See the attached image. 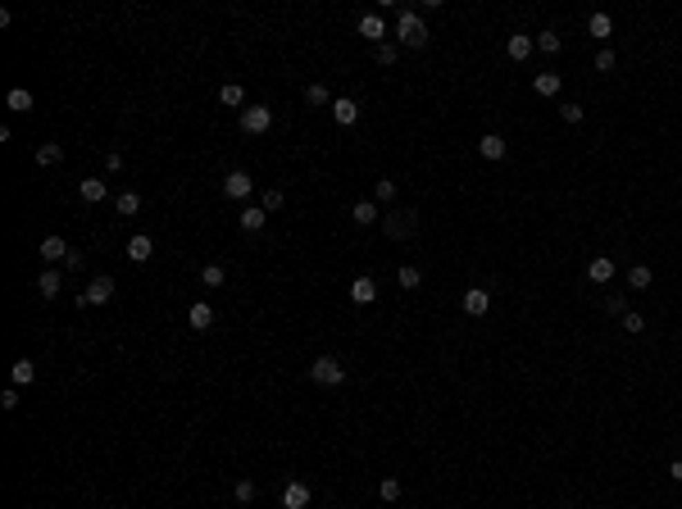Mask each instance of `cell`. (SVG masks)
<instances>
[{
	"mask_svg": "<svg viewBox=\"0 0 682 509\" xmlns=\"http://www.w3.org/2000/svg\"><path fill=\"white\" fill-rule=\"evenodd\" d=\"M332 119L341 123V128H350V123L359 119V105H355L350 96H337V100H332Z\"/></svg>",
	"mask_w": 682,
	"mask_h": 509,
	"instance_id": "cell-19",
	"label": "cell"
},
{
	"mask_svg": "<svg viewBox=\"0 0 682 509\" xmlns=\"http://www.w3.org/2000/svg\"><path fill=\"white\" fill-rule=\"evenodd\" d=\"M359 37H368L373 46H382V37H387V23H382V14H364V19H359Z\"/></svg>",
	"mask_w": 682,
	"mask_h": 509,
	"instance_id": "cell-16",
	"label": "cell"
},
{
	"mask_svg": "<svg viewBox=\"0 0 682 509\" xmlns=\"http://www.w3.org/2000/svg\"><path fill=\"white\" fill-rule=\"evenodd\" d=\"M5 105H10V109H14V114H28V109H32V105H37V100H32V91H23V87H14V91H10V96H5Z\"/></svg>",
	"mask_w": 682,
	"mask_h": 509,
	"instance_id": "cell-26",
	"label": "cell"
},
{
	"mask_svg": "<svg viewBox=\"0 0 682 509\" xmlns=\"http://www.w3.org/2000/svg\"><path fill=\"white\" fill-rule=\"evenodd\" d=\"M587 32H591L596 41H609V37H614V19H609V14H591V19H587Z\"/></svg>",
	"mask_w": 682,
	"mask_h": 509,
	"instance_id": "cell-20",
	"label": "cell"
},
{
	"mask_svg": "<svg viewBox=\"0 0 682 509\" xmlns=\"http://www.w3.org/2000/svg\"><path fill=\"white\" fill-rule=\"evenodd\" d=\"M487 309H491V291H487V287H468V291H464V314L468 318H482Z\"/></svg>",
	"mask_w": 682,
	"mask_h": 509,
	"instance_id": "cell-8",
	"label": "cell"
},
{
	"mask_svg": "<svg viewBox=\"0 0 682 509\" xmlns=\"http://www.w3.org/2000/svg\"><path fill=\"white\" fill-rule=\"evenodd\" d=\"M623 332H632V336H641L646 332V318L637 314V309H628V314H623Z\"/></svg>",
	"mask_w": 682,
	"mask_h": 509,
	"instance_id": "cell-40",
	"label": "cell"
},
{
	"mask_svg": "<svg viewBox=\"0 0 682 509\" xmlns=\"http://www.w3.org/2000/svg\"><path fill=\"white\" fill-rule=\"evenodd\" d=\"M187 323H191L196 332H209V327H214V309H209L205 300H196L191 309H187Z\"/></svg>",
	"mask_w": 682,
	"mask_h": 509,
	"instance_id": "cell-15",
	"label": "cell"
},
{
	"mask_svg": "<svg viewBox=\"0 0 682 509\" xmlns=\"http://www.w3.org/2000/svg\"><path fill=\"white\" fill-rule=\"evenodd\" d=\"M614 64H618V59H614V50H609V46L596 55V68H600V73H614Z\"/></svg>",
	"mask_w": 682,
	"mask_h": 509,
	"instance_id": "cell-41",
	"label": "cell"
},
{
	"mask_svg": "<svg viewBox=\"0 0 682 509\" xmlns=\"http://www.w3.org/2000/svg\"><path fill=\"white\" fill-rule=\"evenodd\" d=\"M560 32H555V28H546V32H537V50H546V55H560Z\"/></svg>",
	"mask_w": 682,
	"mask_h": 509,
	"instance_id": "cell-30",
	"label": "cell"
},
{
	"mask_svg": "<svg viewBox=\"0 0 682 509\" xmlns=\"http://www.w3.org/2000/svg\"><path fill=\"white\" fill-rule=\"evenodd\" d=\"M587 278H591L596 287H605V282H614V255H596V260L587 264Z\"/></svg>",
	"mask_w": 682,
	"mask_h": 509,
	"instance_id": "cell-9",
	"label": "cell"
},
{
	"mask_svg": "<svg viewBox=\"0 0 682 509\" xmlns=\"http://www.w3.org/2000/svg\"><path fill=\"white\" fill-rule=\"evenodd\" d=\"M305 100H310V105H332V91H328L323 82H314V87L305 91Z\"/></svg>",
	"mask_w": 682,
	"mask_h": 509,
	"instance_id": "cell-38",
	"label": "cell"
},
{
	"mask_svg": "<svg viewBox=\"0 0 682 509\" xmlns=\"http://www.w3.org/2000/svg\"><path fill=\"white\" fill-rule=\"evenodd\" d=\"M368 223H382L378 205L373 200H355V228H368Z\"/></svg>",
	"mask_w": 682,
	"mask_h": 509,
	"instance_id": "cell-24",
	"label": "cell"
},
{
	"mask_svg": "<svg viewBox=\"0 0 682 509\" xmlns=\"http://www.w3.org/2000/svg\"><path fill=\"white\" fill-rule=\"evenodd\" d=\"M59 291H64V278H59L55 269H46L41 278H37V296H41V300H55Z\"/></svg>",
	"mask_w": 682,
	"mask_h": 509,
	"instance_id": "cell-18",
	"label": "cell"
},
{
	"mask_svg": "<svg viewBox=\"0 0 682 509\" xmlns=\"http://www.w3.org/2000/svg\"><path fill=\"white\" fill-rule=\"evenodd\" d=\"M32 378H37V364H32V359H14V369H10V382H14V387H28Z\"/></svg>",
	"mask_w": 682,
	"mask_h": 509,
	"instance_id": "cell-23",
	"label": "cell"
},
{
	"mask_svg": "<svg viewBox=\"0 0 682 509\" xmlns=\"http://www.w3.org/2000/svg\"><path fill=\"white\" fill-rule=\"evenodd\" d=\"M310 382H319V387H341V382H346V364L337 355H319L314 364H310Z\"/></svg>",
	"mask_w": 682,
	"mask_h": 509,
	"instance_id": "cell-3",
	"label": "cell"
},
{
	"mask_svg": "<svg viewBox=\"0 0 682 509\" xmlns=\"http://www.w3.org/2000/svg\"><path fill=\"white\" fill-rule=\"evenodd\" d=\"M282 509H310V487L305 482H287L282 487Z\"/></svg>",
	"mask_w": 682,
	"mask_h": 509,
	"instance_id": "cell-10",
	"label": "cell"
},
{
	"mask_svg": "<svg viewBox=\"0 0 682 509\" xmlns=\"http://www.w3.org/2000/svg\"><path fill=\"white\" fill-rule=\"evenodd\" d=\"M260 209H264V214H273V209H282V186H269V191L260 195Z\"/></svg>",
	"mask_w": 682,
	"mask_h": 509,
	"instance_id": "cell-34",
	"label": "cell"
},
{
	"mask_svg": "<svg viewBox=\"0 0 682 509\" xmlns=\"http://www.w3.org/2000/svg\"><path fill=\"white\" fill-rule=\"evenodd\" d=\"M650 282H655V273H650L646 264H632V269H628V287H632V291H646Z\"/></svg>",
	"mask_w": 682,
	"mask_h": 509,
	"instance_id": "cell-27",
	"label": "cell"
},
{
	"mask_svg": "<svg viewBox=\"0 0 682 509\" xmlns=\"http://www.w3.org/2000/svg\"><path fill=\"white\" fill-rule=\"evenodd\" d=\"M396 282H401L405 291H414V287H419V282H423V273H419V269H414V264H405V269H401V273H396Z\"/></svg>",
	"mask_w": 682,
	"mask_h": 509,
	"instance_id": "cell-33",
	"label": "cell"
},
{
	"mask_svg": "<svg viewBox=\"0 0 682 509\" xmlns=\"http://www.w3.org/2000/svg\"><path fill=\"white\" fill-rule=\"evenodd\" d=\"M373 200H378V205H391V200H396V182H391V177L373 182Z\"/></svg>",
	"mask_w": 682,
	"mask_h": 509,
	"instance_id": "cell-31",
	"label": "cell"
},
{
	"mask_svg": "<svg viewBox=\"0 0 682 509\" xmlns=\"http://www.w3.org/2000/svg\"><path fill=\"white\" fill-rule=\"evenodd\" d=\"M269 128H273V109L269 105H246L241 109V132H246V137H264Z\"/></svg>",
	"mask_w": 682,
	"mask_h": 509,
	"instance_id": "cell-4",
	"label": "cell"
},
{
	"mask_svg": "<svg viewBox=\"0 0 682 509\" xmlns=\"http://www.w3.org/2000/svg\"><path fill=\"white\" fill-rule=\"evenodd\" d=\"M250 191H255V182H250L246 169H232V173L223 177V195L227 200H250Z\"/></svg>",
	"mask_w": 682,
	"mask_h": 509,
	"instance_id": "cell-7",
	"label": "cell"
},
{
	"mask_svg": "<svg viewBox=\"0 0 682 509\" xmlns=\"http://www.w3.org/2000/svg\"><path fill=\"white\" fill-rule=\"evenodd\" d=\"M77 195H82L87 205H100V200L109 195V182H100V177H82V182H77Z\"/></svg>",
	"mask_w": 682,
	"mask_h": 509,
	"instance_id": "cell-13",
	"label": "cell"
},
{
	"mask_svg": "<svg viewBox=\"0 0 682 509\" xmlns=\"http://www.w3.org/2000/svg\"><path fill=\"white\" fill-rule=\"evenodd\" d=\"M232 496H237V500H241V505H250V500L260 496V491H255V482H250V477H241L237 487H232Z\"/></svg>",
	"mask_w": 682,
	"mask_h": 509,
	"instance_id": "cell-39",
	"label": "cell"
},
{
	"mask_svg": "<svg viewBox=\"0 0 682 509\" xmlns=\"http://www.w3.org/2000/svg\"><path fill=\"white\" fill-rule=\"evenodd\" d=\"M350 300H355V305H373V300H378V282H373V278H355V282H350Z\"/></svg>",
	"mask_w": 682,
	"mask_h": 509,
	"instance_id": "cell-17",
	"label": "cell"
},
{
	"mask_svg": "<svg viewBox=\"0 0 682 509\" xmlns=\"http://www.w3.org/2000/svg\"><path fill=\"white\" fill-rule=\"evenodd\" d=\"M532 91L546 96V100H555V96H560V73H537V77H532Z\"/></svg>",
	"mask_w": 682,
	"mask_h": 509,
	"instance_id": "cell-21",
	"label": "cell"
},
{
	"mask_svg": "<svg viewBox=\"0 0 682 509\" xmlns=\"http://www.w3.org/2000/svg\"><path fill=\"white\" fill-rule=\"evenodd\" d=\"M605 314L609 318H623V314H628V296H623V291H609L605 296Z\"/></svg>",
	"mask_w": 682,
	"mask_h": 509,
	"instance_id": "cell-29",
	"label": "cell"
},
{
	"mask_svg": "<svg viewBox=\"0 0 682 509\" xmlns=\"http://www.w3.org/2000/svg\"><path fill=\"white\" fill-rule=\"evenodd\" d=\"M41 260L46 264H64V269H77V250L68 246L64 237H46L41 241Z\"/></svg>",
	"mask_w": 682,
	"mask_h": 509,
	"instance_id": "cell-5",
	"label": "cell"
},
{
	"mask_svg": "<svg viewBox=\"0 0 682 509\" xmlns=\"http://www.w3.org/2000/svg\"><path fill=\"white\" fill-rule=\"evenodd\" d=\"M669 477H673V482H682V459H673V464H669Z\"/></svg>",
	"mask_w": 682,
	"mask_h": 509,
	"instance_id": "cell-45",
	"label": "cell"
},
{
	"mask_svg": "<svg viewBox=\"0 0 682 509\" xmlns=\"http://www.w3.org/2000/svg\"><path fill=\"white\" fill-rule=\"evenodd\" d=\"M128 260H132V264H146V260H155V241L146 237V232H137V237L128 241Z\"/></svg>",
	"mask_w": 682,
	"mask_h": 509,
	"instance_id": "cell-12",
	"label": "cell"
},
{
	"mask_svg": "<svg viewBox=\"0 0 682 509\" xmlns=\"http://www.w3.org/2000/svg\"><path fill=\"white\" fill-rule=\"evenodd\" d=\"M382 232H387L391 241H410L414 232H419V209H387V214H382Z\"/></svg>",
	"mask_w": 682,
	"mask_h": 509,
	"instance_id": "cell-2",
	"label": "cell"
},
{
	"mask_svg": "<svg viewBox=\"0 0 682 509\" xmlns=\"http://www.w3.org/2000/svg\"><path fill=\"white\" fill-rule=\"evenodd\" d=\"M218 100H223V105H246V91H241L237 82H227V87L218 91Z\"/></svg>",
	"mask_w": 682,
	"mask_h": 509,
	"instance_id": "cell-37",
	"label": "cell"
},
{
	"mask_svg": "<svg viewBox=\"0 0 682 509\" xmlns=\"http://www.w3.org/2000/svg\"><path fill=\"white\" fill-rule=\"evenodd\" d=\"M200 282L214 291V287H223V282H227V269H223V264H205V269H200Z\"/></svg>",
	"mask_w": 682,
	"mask_h": 509,
	"instance_id": "cell-28",
	"label": "cell"
},
{
	"mask_svg": "<svg viewBox=\"0 0 682 509\" xmlns=\"http://www.w3.org/2000/svg\"><path fill=\"white\" fill-rule=\"evenodd\" d=\"M0 410H19V387L0 391Z\"/></svg>",
	"mask_w": 682,
	"mask_h": 509,
	"instance_id": "cell-43",
	"label": "cell"
},
{
	"mask_svg": "<svg viewBox=\"0 0 682 509\" xmlns=\"http://www.w3.org/2000/svg\"><path fill=\"white\" fill-rule=\"evenodd\" d=\"M59 160H64V146H59V141H46V146H37V164H46V169H55Z\"/></svg>",
	"mask_w": 682,
	"mask_h": 509,
	"instance_id": "cell-25",
	"label": "cell"
},
{
	"mask_svg": "<svg viewBox=\"0 0 682 509\" xmlns=\"http://www.w3.org/2000/svg\"><path fill=\"white\" fill-rule=\"evenodd\" d=\"M532 46H537V37H528V32H509L505 55H509V59H528V55H532Z\"/></svg>",
	"mask_w": 682,
	"mask_h": 509,
	"instance_id": "cell-14",
	"label": "cell"
},
{
	"mask_svg": "<svg viewBox=\"0 0 682 509\" xmlns=\"http://www.w3.org/2000/svg\"><path fill=\"white\" fill-rule=\"evenodd\" d=\"M396 37H401L405 50H423V46H428V23H423L414 10H401L396 14Z\"/></svg>",
	"mask_w": 682,
	"mask_h": 509,
	"instance_id": "cell-1",
	"label": "cell"
},
{
	"mask_svg": "<svg viewBox=\"0 0 682 509\" xmlns=\"http://www.w3.org/2000/svg\"><path fill=\"white\" fill-rule=\"evenodd\" d=\"M373 55H378V64H396V59H401V46L382 41V46H373Z\"/></svg>",
	"mask_w": 682,
	"mask_h": 509,
	"instance_id": "cell-35",
	"label": "cell"
},
{
	"mask_svg": "<svg viewBox=\"0 0 682 509\" xmlns=\"http://www.w3.org/2000/svg\"><path fill=\"white\" fill-rule=\"evenodd\" d=\"M105 169H109V173H119V169H123V155H119V151H109V160H105Z\"/></svg>",
	"mask_w": 682,
	"mask_h": 509,
	"instance_id": "cell-44",
	"label": "cell"
},
{
	"mask_svg": "<svg viewBox=\"0 0 682 509\" xmlns=\"http://www.w3.org/2000/svg\"><path fill=\"white\" fill-rule=\"evenodd\" d=\"M109 300H114V278H109V273L91 278V282H87V291L77 296V305H109Z\"/></svg>",
	"mask_w": 682,
	"mask_h": 509,
	"instance_id": "cell-6",
	"label": "cell"
},
{
	"mask_svg": "<svg viewBox=\"0 0 682 509\" xmlns=\"http://www.w3.org/2000/svg\"><path fill=\"white\" fill-rule=\"evenodd\" d=\"M505 151H509V146H505V137H500V132H487V137L477 141V155H482V160H491V164L505 160Z\"/></svg>",
	"mask_w": 682,
	"mask_h": 509,
	"instance_id": "cell-11",
	"label": "cell"
},
{
	"mask_svg": "<svg viewBox=\"0 0 682 509\" xmlns=\"http://www.w3.org/2000/svg\"><path fill=\"white\" fill-rule=\"evenodd\" d=\"M114 209H119V214H137V209H141V195H137V191H119Z\"/></svg>",
	"mask_w": 682,
	"mask_h": 509,
	"instance_id": "cell-32",
	"label": "cell"
},
{
	"mask_svg": "<svg viewBox=\"0 0 682 509\" xmlns=\"http://www.w3.org/2000/svg\"><path fill=\"white\" fill-rule=\"evenodd\" d=\"M560 119L564 123H582V105H560Z\"/></svg>",
	"mask_w": 682,
	"mask_h": 509,
	"instance_id": "cell-42",
	"label": "cell"
},
{
	"mask_svg": "<svg viewBox=\"0 0 682 509\" xmlns=\"http://www.w3.org/2000/svg\"><path fill=\"white\" fill-rule=\"evenodd\" d=\"M237 223H241V232H260L264 223H269V214H264L260 205H246V209H241V218H237Z\"/></svg>",
	"mask_w": 682,
	"mask_h": 509,
	"instance_id": "cell-22",
	"label": "cell"
},
{
	"mask_svg": "<svg viewBox=\"0 0 682 509\" xmlns=\"http://www.w3.org/2000/svg\"><path fill=\"white\" fill-rule=\"evenodd\" d=\"M378 496L387 500V505H396V500H401V482H396V477H382V487H378Z\"/></svg>",
	"mask_w": 682,
	"mask_h": 509,
	"instance_id": "cell-36",
	"label": "cell"
}]
</instances>
